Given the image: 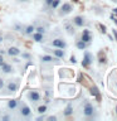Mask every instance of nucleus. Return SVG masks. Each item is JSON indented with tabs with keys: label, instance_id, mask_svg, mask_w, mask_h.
Returning a JSON list of instances; mask_svg holds the SVG:
<instances>
[{
	"label": "nucleus",
	"instance_id": "nucleus-13",
	"mask_svg": "<svg viewBox=\"0 0 117 121\" xmlns=\"http://www.w3.org/2000/svg\"><path fill=\"white\" fill-rule=\"evenodd\" d=\"M30 38L35 42V43H44L45 40H47V38H45V34H42V33H38V32H34L32 35H30Z\"/></svg>",
	"mask_w": 117,
	"mask_h": 121
},
{
	"label": "nucleus",
	"instance_id": "nucleus-33",
	"mask_svg": "<svg viewBox=\"0 0 117 121\" xmlns=\"http://www.w3.org/2000/svg\"><path fill=\"white\" fill-rule=\"evenodd\" d=\"M113 34H115V37H116V40H117V30H116V29H113Z\"/></svg>",
	"mask_w": 117,
	"mask_h": 121
},
{
	"label": "nucleus",
	"instance_id": "nucleus-4",
	"mask_svg": "<svg viewBox=\"0 0 117 121\" xmlns=\"http://www.w3.org/2000/svg\"><path fill=\"white\" fill-rule=\"evenodd\" d=\"M17 111L19 112V116H20L21 119H30V117H32V108H30L25 102H19Z\"/></svg>",
	"mask_w": 117,
	"mask_h": 121
},
{
	"label": "nucleus",
	"instance_id": "nucleus-3",
	"mask_svg": "<svg viewBox=\"0 0 117 121\" xmlns=\"http://www.w3.org/2000/svg\"><path fill=\"white\" fill-rule=\"evenodd\" d=\"M43 51H45L47 53H49V54H52L53 57H55V58H58L59 60L60 59H63L66 58V56H67V52H66V49H60V48H53V47H43Z\"/></svg>",
	"mask_w": 117,
	"mask_h": 121
},
{
	"label": "nucleus",
	"instance_id": "nucleus-28",
	"mask_svg": "<svg viewBox=\"0 0 117 121\" xmlns=\"http://www.w3.org/2000/svg\"><path fill=\"white\" fill-rule=\"evenodd\" d=\"M4 62H5V56L0 53V64H1V63H4Z\"/></svg>",
	"mask_w": 117,
	"mask_h": 121
},
{
	"label": "nucleus",
	"instance_id": "nucleus-27",
	"mask_svg": "<svg viewBox=\"0 0 117 121\" xmlns=\"http://www.w3.org/2000/svg\"><path fill=\"white\" fill-rule=\"evenodd\" d=\"M45 120H47V121H57V120H58V117L54 116V115H52V116H45Z\"/></svg>",
	"mask_w": 117,
	"mask_h": 121
},
{
	"label": "nucleus",
	"instance_id": "nucleus-14",
	"mask_svg": "<svg viewBox=\"0 0 117 121\" xmlns=\"http://www.w3.org/2000/svg\"><path fill=\"white\" fill-rule=\"evenodd\" d=\"M18 106H19V100H17V98H11V100H9L6 102L8 111H17Z\"/></svg>",
	"mask_w": 117,
	"mask_h": 121
},
{
	"label": "nucleus",
	"instance_id": "nucleus-32",
	"mask_svg": "<svg viewBox=\"0 0 117 121\" xmlns=\"http://www.w3.org/2000/svg\"><path fill=\"white\" fill-rule=\"evenodd\" d=\"M18 1H19V3H29L30 0H18Z\"/></svg>",
	"mask_w": 117,
	"mask_h": 121
},
{
	"label": "nucleus",
	"instance_id": "nucleus-6",
	"mask_svg": "<svg viewBox=\"0 0 117 121\" xmlns=\"http://www.w3.org/2000/svg\"><path fill=\"white\" fill-rule=\"evenodd\" d=\"M25 97L28 98V101H30L32 104H38L39 101H42V95L38 90H29L25 93Z\"/></svg>",
	"mask_w": 117,
	"mask_h": 121
},
{
	"label": "nucleus",
	"instance_id": "nucleus-2",
	"mask_svg": "<svg viewBox=\"0 0 117 121\" xmlns=\"http://www.w3.org/2000/svg\"><path fill=\"white\" fill-rule=\"evenodd\" d=\"M19 87H20V79L19 78H14V79H9L6 83H5V87L4 90L6 91V95H13V93H17L19 91Z\"/></svg>",
	"mask_w": 117,
	"mask_h": 121
},
{
	"label": "nucleus",
	"instance_id": "nucleus-19",
	"mask_svg": "<svg viewBox=\"0 0 117 121\" xmlns=\"http://www.w3.org/2000/svg\"><path fill=\"white\" fill-rule=\"evenodd\" d=\"M35 32L38 33H42V34H45L47 35V33H48V25L47 24H38L35 25Z\"/></svg>",
	"mask_w": 117,
	"mask_h": 121
},
{
	"label": "nucleus",
	"instance_id": "nucleus-29",
	"mask_svg": "<svg viewBox=\"0 0 117 121\" xmlns=\"http://www.w3.org/2000/svg\"><path fill=\"white\" fill-rule=\"evenodd\" d=\"M37 120L38 121H42V120H45V116H44V113H42V115H39L37 117Z\"/></svg>",
	"mask_w": 117,
	"mask_h": 121
},
{
	"label": "nucleus",
	"instance_id": "nucleus-30",
	"mask_svg": "<svg viewBox=\"0 0 117 121\" xmlns=\"http://www.w3.org/2000/svg\"><path fill=\"white\" fill-rule=\"evenodd\" d=\"M10 119H11L10 115H3L1 116V120H10Z\"/></svg>",
	"mask_w": 117,
	"mask_h": 121
},
{
	"label": "nucleus",
	"instance_id": "nucleus-18",
	"mask_svg": "<svg viewBox=\"0 0 117 121\" xmlns=\"http://www.w3.org/2000/svg\"><path fill=\"white\" fill-rule=\"evenodd\" d=\"M75 47L78 49H81V51H86V49L89 47V43H86V42L78 39V40H75Z\"/></svg>",
	"mask_w": 117,
	"mask_h": 121
},
{
	"label": "nucleus",
	"instance_id": "nucleus-24",
	"mask_svg": "<svg viewBox=\"0 0 117 121\" xmlns=\"http://www.w3.org/2000/svg\"><path fill=\"white\" fill-rule=\"evenodd\" d=\"M52 1H53V0H43V5H44V10H45V11L48 10V8H49V5L52 4Z\"/></svg>",
	"mask_w": 117,
	"mask_h": 121
},
{
	"label": "nucleus",
	"instance_id": "nucleus-35",
	"mask_svg": "<svg viewBox=\"0 0 117 121\" xmlns=\"http://www.w3.org/2000/svg\"><path fill=\"white\" fill-rule=\"evenodd\" d=\"M112 1H113V3H117V0H112Z\"/></svg>",
	"mask_w": 117,
	"mask_h": 121
},
{
	"label": "nucleus",
	"instance_id": "nucleus-26",
	"mask_svg": "<svg viewBox=\"0 0 117 121\" xmlns=\"http://www.w3.org/2000/svg\"><path fill=\"white\" fill-rule=\"evenodd\" d=\"M5 83H6L5 79H4L3 77H0V91L4 90V87H5Z\"/></svg>",
	"mask_w": 117,
	"mask_h": 121
},
{
	"label": "nucleus",
	"instance_id": "nucleus-11",
	"mask_svg": "<svg viewBox=\"0 0 117 121\" xmlns=\"http://www.w3.org/2000/svg\"><path fill=\"white\" fill-rule=\"evenodd\" d=\"M39 59H40V62L42 63H57V62H59V59L58 58H55V57H53L52 54H44V56H40L39 57Z\"/></svg>",
	"mask_w": 117,
	"mask_h": 121
},
{
	"label": "nucleus",
	"instance_id": "nucleus-9",
	"mask_svg": "<svg viewBox=\"0 0 117 121\" xmlns=\"http://www.w3.org/2000/svg\"><path fill=\"white\" fill-rule=\"evenodd\" d=\"M0 72H1L3 74H11V73H14V67L11 66L10 63L4 62V63L0 64Z\"/></svg>",
	"mask_w": 117,
	"mask_h": 121
},
{
	"label": "nucleus",
	"instance_id": "nucleus-17",
	"mask_svg": "<svg viewBox=\"0 0 117 121\" xmlns=\"http://www.w3.org/2000/svg\"><path fill=\"white\" fill-rule=\"evenodd\" d=\"M92 62H93V57L91 56L89 52H86V53H84V59H83V62H82V66L88 67Z\"/></svg>",
	"mask_w": 117,
	"mask_h": 121
},
{
	"label": "nucleus",
	"instance_id": "nucleus-25",
	"mask_svg": "<svg viewBox=\"0 0 117 121\" xmlns=\"http://www.w3.org/2000/svg\"><path fill=\"white\" fill-rule=\"evenodd\" d=\"M20 56H21V58H23V59H26V60H29L30 58H32V56H30L29 53H26V52H21V53H20Z\"/></svg>",
	"mask_w": 117,
	"mask_h": 121
},
{
	"label": "nucleus",
	"instance_id": "nucleus-34",
	"mask_svg": "<svg viewBox=\"0 0 117 121\" xmlns=\"http://www.w3.org/2000/svg\"><path fill=\"white\" fill-rule=\"evenodd\" d=\"M1 42H3V37L0 35V43H1Z\"/></svg>",
	"mask_w": 117,
	"mask_h": 121
},
{
	"label": "nucleus",
	"instance_id": "nucleus-21",
	"mask_svg": "<svg viewBox=\"0 0 117 121\" xmlns=\"http://www.w3.org/2000/svg\"><path fill=\"white\" fill-rule=\"evenodd\" d=\"M47 111H48V106L45 104H42L37 107V112L39 113V115H42V113H47Z\"/></svg>",
	"mask_w": 117,
	"mask_h": 121
},
{
	"label": "nucleus",
	"instance_id": "nucleus-10",
	"mask_svg": "<svg viewBox=\"0 0 117 121\" xmlns=\"http://www.w3.org/2000/svg\"><path fill=\"white\" fill-rule=\"evenodd\" d=\"M34 32H35V24H26V25L23 26L20 33L25 37H30Z\"/></svg>",
	"mask_w": 117,
	"mask_h": 121
},
{
	"label": "nucleus",
	"instance_id": "nucleus-22",
	"mask_svg": "<svg viewBox=\"0 0 117 121\" xmlns=\"http://www.w3.org/2000/svg\"><path fill=\"white\" fill-rule=\"evenodd\" d=\"M72 113H73V106H72V105H68L67 107H66V110H64L63 115H64V116H69V115H72Z\"/></svg>",
	"mask_w": 117,
	"mask_h": 121
},
{
	"label": "nucleus",
	"instance_id": "nucleus-8",
	"mask_svg": "<svg viewBox=\"0 0 117 121\" xmlns=\"http://www.w3.org/2000/svg\"><path fill=\"white\" fill-rule=\"evenodd\" d=\"M71 23L75 26V28H83V26H86L87 20L83 15H75V17H73L71 19Z\"/></svg>",
	"mask_w": 117,
	"mask_h": 121
},
{
	"label": "nucleus",
	"instance_id": "nucleus-1",
	"mask_svg": "<svg viewBox=\"0 0 117 121\" xmlns=\"http://www.w3.org/2000/svg\"><path fill=\"white\" fill-rule=\"evenodd\" d=\"M82 115L86 119H94V117H97V110L91 102L86 101L82 106Z\"/></svg>",
	"mask_w": 117,
	"mask_h": 121
},
{
	"label": "nucleus",
	"instance_id": "nucleus-15",
	"mask_svg": "<svg viewBox=\"0 0 117 121\" xmlns=\"http://www.w3.org/2000/svg\"><path fill=\"white\" fill-rule=\"evenodd\" d=\"M20 53H21V51H20V48H18V47H14V45H11V47H9L6 49V54L9 56V57H19L20 56Z\"/></svg>",
	"mask_w": 117,
	"mask_h": 121
},
{
	"label": "nucleus",
	"instance_id": "nucleus-5",
	"mask_svg": "<svg viewBox=\"0 0 117 121\" xmlns=\"http://www.w3.org/2000/svg\"><path fill=\"white\" fill-rule=\"evenodd\" d=\"M73 4H71V3H63V4H60L59 8L57 10H58V17L60 18H63V17H67L68 14H71L72 11H73Z\"/></svg>",
	"mask_w": 117,
	"mask_h": 121
},
{
	"label": "nucleus",
	"instance_id": "nucleus-12",
	"mask_svg": "<svg viewBox=\"0 0 117 121\" xmlns=\"http://www.w3.org/2000/svg\"><path fill=\"white\" fill-rule=\"evenodd\" d=\"M81 40L86 42V43H91V42L93 40V35H92V33H91L89 29H83V30H82Z\"/></svg>",
	"mask_w": 117,
	"mask_h": 121
},
{
	"label": "nucleus",
	"instance_id": "nucleus-31",
	"mask_svg": "<svg viewBox=\"0 0 117 121\" xmlns=\"http://www.w3.org/2000/svg\"><path fill=\"white\" fill-rule=\"evenodd\" d=\"M71 63H73V64H74V63H77V60H75V57H74V56H72V57H71Z\"/></svg>",
	"mask_w": 117,
	"mask_h": 121
},
{
	"label": "nucleus",
	"instance_id": "nucleus-23",
	"mask_svg": "<svg viewBox=\"0 0 117 121\" xmlns=\"http://www.w3.org/2000/svg\"><path fill=\"white\" fill-rule=\"evenodd\" d=\"M23 26H24V25H23L21 23H19V22H15L14 24H13V28H14L15 30H17V32H21Z\"/></svg>",
	"mask_w": 117,
	"mask_h": 121
},
{
	"label": "nucleus",
	"instance_id": "nucleus-20",
	"mask_svg": "<svg viewBox=\"0 0 117 121\" xmlns=\"http://www.w3.org/2000/svg\"><path fill=\"white\" fill-rule=\"evenodd\" d=\"M60 4H62V0H53L52 4L49 5V8H48V10H47V11H49V10H50V11H52V10H53V11L57 10V9L59 8Z\"/></svg>",
	"mask_w": 117,
	"mask_h": 121
},
{
	"label": "nucleus",
	"instance_id": "nucleus-7",
	"mask_svg": "<svg viewBox=\"0 0 117 121\" xmlns=\"http://www.w3.org/2000/svg\"><path fill=\"white\" fill-rule=\"evenodd\" d=\"M49 47L53 48H60V49H67L68 48V43L67 40H64L63 38H53V39L49 42Z\"/></svg>",
	"mask_w": 117,
	"mask_h": 121
},
{
	"label": "nucleus",
	"instance_id": "nucleus-16",
	"mask_svg": "<svg viewBox=\"0 0 117 121\" xmlns=\"http://www.w3.org/2000/svg\"><path fill=\"white\" fill-rule=\"evenodd\" d=\"M63 26H64L66 32H67L68 34H69V35H74V34H75V26L71 23V20H69V22H66Z\"/></svg>",
	"mask_w": 117,
	"mask_h": 121
}]
</instances>
